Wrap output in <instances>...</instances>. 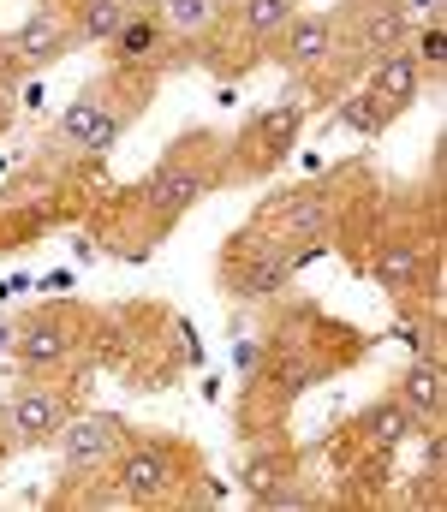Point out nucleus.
I'll list each match as a JSON object with an SVG mask.
<instances>
[{
    "label": "nucleus",
    "instance_id": "nucleus-21",
    "mask_svg": "<svg viewBox=\"0 0 447 512\" xmlns=\"http://www.w3.org/2000/svg\"><path fill=\"white\" fill-rule=\"evenodd\" d=\"M418 66H430V72H442V60H447V42H442V24H430L424 30V42H418V54H412Z\"/></svg>",
    "mask_w": 447,
    "mask_h": 512
},
{
    "label": "nucleus",
    "instance_id": "nucleus-13",
    "mask_svg": "<svg viewBox=\"0 0 447 512\" xmlns=\"http://www.w3.org/2000/svg\"><path fill=\"white\" fill-rule=\"evenodd\" d=\"M298 120H304V108H298V102H281V108H269V114H257V120H251L245 143H269V155H263V161H275V155L298 137Z\"/></svg>",
    "mask_w": 447,
    "mask_h": 512
},
{
    "label": "nucleus",
    "instance_id": "nucleus-1",
    "mask_svg": "<svg viewBox=\"0 0 447 512\" xmlns=\"http://www.w3.org/2000/svg\"><path fill=\"white\" fill-rule=\"evenodd\" d=\"M120 447H126L120 417H66V429H60V453L72 471H102V465H114Z\"/></svg>",
    "mask_w": 447,
    "mask_h": 512
},
{
    "label": "nucleus",
    "instance_id": "nucleus-23",
    "mask_svg": "<svg viewBox=\"0 0 447 512\" xmlns=\"http://www.w3.org/2000/svg\"><path fill=\"white\" fill-rule=\"evenodd\" d=\"M215 6H239V0H215Z\"/></svg>",
    "mask_w": 447,
    "mask_h": 512
},
{
    "label": "nucleus",
    "instance_id": "nucleus-7",
    "mask_svg": "<svg viewBox=\"0 0 447 512\" xmlns=\"http://www.w3.org/2000/svg\"><path fill=\"white\" fill-rule=\"evenodd\" d=\"M78 36H72V24H60V18H48V12H36L18 36H12V54L24 60V66H54L66 48H72Z\"/></svg>",
    "mask_w": 447,
    "mask_h": 512
},
{
    "label": "nucleus",
    "instance_id": "nucleus-5",
    "mask_svg": "<svg viewBox=\"0 0 447 512\" xmlns=\"http://www.w3.org/2000/svg\"><path fill=\"white\" fill-rule=\"evenodd\" d=\"M418 84H424V66L406 54V48H394V54H382L376 60V72H370V96L388 108V114H400V108H412V96H418Z\"/></svg>",
    "mask_w": 447,
    "mask_h": 512
},
{
    "label": "nucleus",
    "instance_id": "nucleus-10",
    "mask_svg": "<svg viewBox=\"0 0 447 512\" xmlns=\"http://www.w3.org/2000/svg\"><path fill=\"white\" fill-rule=\"evenodd\" d=\"M126 18H132V0H78L72 36H78V42H114Z\"/></svg>",
    "mask_w": 447,
    "mask_h": 512
},
{
    "label": "nucleus",
    "instance_id": "nucleus-17",
    "mask_svg": "<svg viewBox=\"0 0 447 512\" xmlns=\"http://www.w3.org/2000/svg\"><path fill=\"white\" fill-rule=\"evenodd\" d=\"M388 120H394V114H388L370 90H352V96L334 108V126H352V131H364V137H370V131H382Z\"/></svg>",
    "mask_w": 447,
    "mask_h": 512
},
{
    "label": "nucleus",
    "instance_id": "nucleus-12",
    "mask_svg": "<svg viewBox=\"0 0 447 512\" xmlns=\"http://www.w3.org/2000/svg\"><path fill=\"white\" fill-rule=\"evenodd\" d=\"M400 36H406L400 6H370V12H364V24H358V48H364L370 60L394 54V48H400Z\"/></svg>",
    "mask_w": 447,
    "mask_h": 512
},
{
    "label": "nucleus",
    "instance_id": "nucleus-15",
    "mask_svg": "<svg viewBox=\"0 0 447 512\" xmlns=\"http://www.w3.org/2000/svg\"><path fill=\"white\" fill-rule=\"evenodd\" d=\"M215 18H221L215 0H161V24H167L173 36H203Z\"/></svg>",
    "mask_w": 447,
    "mask_h": 512
},
{
    "label": "nucleus",
    "instance_id": "nucleus-3",
    "mask_svg": "<svg viewBox=\"0 0 447 512\" xmlns=\"http://www.w3.org/2000/svg\"><path fill=\"white\" fill-rule=\"evenodd\" d=\"M173 489V459L167 447H144V453H126L120 459V501H167Z\"/></svg>",
    "mask_w": 447,
    "mask_h": 512
},
{
    "label": "nucleus",
    "instance_id": "nucleus-14",
    "mask_svg": "<svg viewBox=\"0 0 447 512\" xmlns=\"http://www.w3.org/2000/svg\"><path fill=\"white\" fill-rule=\"evenodd\" d=\"M102 114H108V96L84 90V96L60 114V143H84V149H90V131L102 126Z\"/></svg>",
    "mask_w": 447,
    "mask_h": 512
},
{
    "label": "nucleus",
    "instance_id": "nucleus-9",
    "mask_svg": "<svg viewBox=\"0 0 447 512\" xmlns=\"http://www.w3.org/2000/svg\"><path fill=\"white\" fill-rule=\"evenodd\" d=\"M66 358H72V334H66L60 322L42 316V322H30V328L18 334V364H24V370H60Z\"/></svg>",
    "mask_w": 447,
    "mask_h": 512
},
{
    "label": "nucleus",
    "instance_id": "nucleus-19",
    "mask_svg": "<svg viewBox=\"0 0 447 512\" xmlns=\"http://www.w3.org/2000/svg\"><path fill=\"white\" fill-rule=\"evenodd\" d=\"M376 280H382L388 292H406V286L418 280V251H412V245H388V251L376 256Z\"/></svg>",
    "mask_w": 447,
    "mask_h": 512
},
{
    "label": "nucleus",
    "instance_id": "nucleus-22",
    "mask_svg": "<svg viewBox=\"0 0 447 512\" xmlns=\"http://www.w3.org/2000/svg\"><path fill=\"white\" fill-rule=\"evenodd\" d=\"M132 12H161V0H132Z\"/></svg>",
    "mask_w": 447,
    "mask_h": 512
},
{
    "label": "nucleus",
    "instance_id": "nucleus-8",
    "mask_svg": "<svg viewBox=\"0 0 447 512\" xmlns=\"http://www.w3.org/2000/svg\"><path fill=\"white\" fill-rule=\"evenodd\" d=\"M406 405H412V417L418 423H442L447 411V382H442V358H418L412 370H406Z\"/></svg>",
    "mask_w": 447,
    "mask_h": 512
},
{
    "label": "nucleus",
    "instance_id": "nucleus-11",
    "mask_svg": "<svg viewBox=\"0 0 447 512\" xmlns=\"http://www.w3.org/2000/svg\"><path fill=\"white\" fill-rule=\"evenodd\" d=\"M167 36V24H161V12H132L126 24H120V36H114V60L120 66H138L155 54V42Z\"/></svg>",
    "mask_w": 447,
    "mask_h": 512
},
{
    "label": "nucleus",
    "instance_id": "nucleus-18",
    "mask_svg": "<svg viewBox=\"0 0 447 512\" xmlns=\"http://www.w3.org/2000/svg\"><path fill=\"white\" fill-rule=\"evenodd\" d=\"M281 286H287V256H263L251 274H239V280H233V292H239V298H269V292H281Z\"/></svg>",
    "mask_w": 447,
    "mask_h": 512
},
{
    "label": "nucleus",
    "instance_id": "nucleus-20",
    "mask_svg": "<svg viewBox=\"0 0 447 512\" xmlns=\"http://www.w3.org/2000/svg\"><path fill=\"white\" fill-rule=\"evenodd\" d=\"M406 423H412L406 411H370V435H376L382 447H388V441H400V435H406Z\"/></svg>",
    "mask_w": 447,
    "mask_h": 512
},
{
    "label": "nucleus",
    "instance_id": "nucleus-2",
    "mask_svg": "<svg viewBox=\"0 0 447 512\" xmlns=\"http://www.w3.org/2000/svg\"><path fill=\"white\" fill-rule=\"evenodd\" d=\"M66 417H72V405H66L60 387H24L18 405H12V429H18V441H30V447H36V441H60Z\"/></svg>",
    "mask_w": 447,
    "mask_h": 512
},
{
    "label": "nucleus",
    "instance_id": "nucleus-4",
    "mask_svg": "<svg viewBox=\"0 0 447 512\" xmlns=\"http://www.w3.org/2000/svg\"><path fill=\"white\" fill-rule=\"evenodd\" d=\"M328 48H334V24H328V12H293V24L281 30V60H287L293 72L322 66Z\"/></svg>",
    "mask_w": 447,
    "mask_h": 512
},
{
    "label": "nucleus",
    "instance_id": "nucleus-6",
    "mask_svg": "<svg viewBox=\"0 0 447 512\" xmlns=\"http://www.w3.org/2000/svg\"><path fill=\"white\" fill-rule=\"evenodd\" d=\"M203 173H191V167H179V161H167L155 179H149V191H144V203L161 215V221H173V215H185L197 197H203Z\"/></svg>",
    "mask_w": 447,
    "mask_h": 512
},
{
    "label": "nucleus",
    "instance_id": "nucleus-16",
    "mask_svg": "<svg viewBox=\"0 0 447 512\" xmlns=\"http://www.w3.org/2000/svg\"><path fill=\"white\" fill-rule=\"evenodd\" d=\"M293 12H298V0H239V24L251 36H281L293 24Z\"/></svg>",
    "mask_w": 447,
    "mask_h": 512
}]
</instances>
